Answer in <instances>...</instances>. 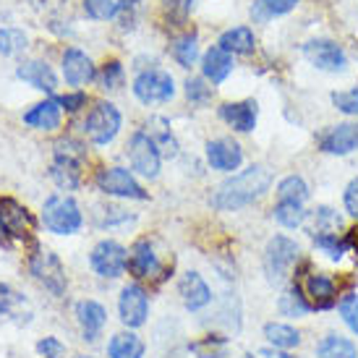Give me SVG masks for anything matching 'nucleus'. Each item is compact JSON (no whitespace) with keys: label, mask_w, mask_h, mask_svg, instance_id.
I'll return each mask as SVG.
<instances>
[{"label":"nucleus","mask_w":358,"mask_h":358,"mask_svg":"<svg viewBox=\"0 0 358 358\" xmlns=\"http://www.w3.org/2000/svg\"><path fill=\"white\" fill-rule=\"evenodd\" d=\"M230 71H233L230 52L220 50V48H209L204 52V58H201V73H204V79H209L212 84H222L230 76Z\"/></svg>","instance_id":"23"},{"label":"nucleus","mask_w":358,"mask_h":358,"mask_svg":"<svg viewBox=\"0 0 358 358\" xmlns=\"http://www.w3.org/2000/svg\"><path fill=\"white\" fill-rule=\"evenodd\" d=\"M63 76L71 87H81L97 76V71L92 66V60L87 58V52L76 50V48H69L63 52Z\"/></svg>","instance_id":"19"},{"label":"nucleus","mask_w":358,"mask_h":358,"mask_svg":"<svg viewBox=\"0 0 358 358\" xmlns=\"http://www.w3.org/2000/svg\"><path fill=\"white\" fill-rule=\"evenodd\" d=\"M299 6V0H257L254 8H251V16L257 21H267L275 19V16H282Z\"/></svg>","instance_id":"34"},{"label":"nucleus","mask_w":358,"mask_h":358,"mask_svg":"<svg viewBox=\"0 0 358 358\" xmlns=\"http://www.w3.org/2000/svg\"><path fill=\"white\" fill-rule=\"evenodd\" d=\"M272 186V173L264 165H251L241 170L238 176L222 180L217 189L212 191L209 204L220 212H236V209L249 207L251 201L262 199Z\"/></svg>","instance_id":"1"},{"label":"nucleus","mask_w":358,"mask_h":358,"mask_svg":"<svg viewBox=\"0 0 358 358\" xmlns=\"http://www.w3.org/2000/svg\"><path fill=\"white\" fill-rule=\"evenodd\" d=\"M317 358H358L356 343L343 335H327L319 340Z\"/></svg>","instance_id":"29"},{"label":"nucleus","mask_w":358,"mask_h":358,"mask_svg":"<svg viewBox=\"0 0 358 358\" xmlns=\"http://www.w3.org/2000/svg\"><path fill=\"white\" fill-rule=\"evenodd\" d=\"M345 238H348V249H353L358 254V228L356 230H350L348 236H345Z\"/></svg>","instance_id":"51"},{"label":"nucleus","mask_w":358,"mask_h":358,"mask_svg":"<svg viewBox=\"0 0 358 358\" xmlns=\"http://www.w3.org/2000/svg\"><path fill=\"white\" fill-rule=\"evenodd\" d=\"M92 269L105 280L120 278L129 267V251L120 246L118 241H100L90 254Z\"/></svg>","instance_id":"8"},{"label":"nucleus","mask_w":358,"mask_h":358,"mask_svg":"<svg viewBox=\"0 0 358 358\" xmlns=\"http://www.w3.org/2000/svg\"><path fill=\"white\" fill-rule=\"evenodd\" d=\"M207 159L215 170L233 173L243 162V150L233 139H215L207 144Z\"/></svg>","instance_id":"16"},{"label":"nucleus","mask_w":358,"mask_h":358,"mask_svg":"<svg viewBox=\"0 0 358 358\" xmlns=\"http://www.w3.org/2000/svg\"><path fill=\"white\" fill-rule=\"evenodd\" d=\"M178 293L183 299V306L189 311H199L212 301V290H209L207 280L201 278L199 272H186L178 280Z\"/></svg>","instance_id":"17"},{"label":"nucleus","mask_w":358,"mask_h":358,"mask_svg":"<svg viewBox=\"0 0 358 358\" xmlns=\"http://www.w3.org/2000/svg\"><path fill=\"white\" fill-rule=\"evenodd\" d=\"M303 55L308 58L311 66H317L319 71H329V73H338L345 69V50L340 48L338 42L332 40H311L303 45Z\"/></svg>","instance_id":"14"},{"label":"nucleus","mask_w":358,"mask_h":358,"mask_svg":"<svg viewBox=\"0 0 358 358\" xmlns=\"http://www.w3.org/2000/svg\"><path fill=\"white\" fill-rule=\"evenodd\" d=\"M259 356H262V358H296V356H290V353H285V350H278V348H264Z\"/></svg>","instance_id":"50"},{"label":"nucleus","mask_w":358,"mask_h":358,"mask_svg":"<svg viewBox=\"0 0 358 358\" xmlns=\"http://www.w3.org/2000/svg\"><path fill=\"white\" fill-rule=\"evenodd\" d=\"M272 215H275V220L282 228H299L306 220V209L299 201H278L275 209H272Z\"/></svg>","instance_id":"31"},{"label":"nucleus","mask_w":358,"mask_h":358,"mask_svg":"<svg viewBox=\"0 0 358 358\" xmlns=\"http://www.w3.org/2000/svg\"><path fill=\"white\" fill-rule=\"evenodd\" d=\"M280 311L285 314V317H303V314H308L311 311V306H308V301L303 299V293H301L299 282L296 285H290L282 296H280Z\"/></svg>","instance_id":"32"},{"label":"nucleus","mask_w":358,"mask_h":358,"mask_svg":"<svg viewBox=\"0 0 358 358\" xmlns=\"http://www.w3.org/2000/svg\"><path fill=\"white\" fill-rule=\"evenodd\" d=\"M60 105L58 100H45L40 105H34L31 110L24 113V123L31 126V129H40V131H52L60 126Z\"/></svg>","instance_id":"24"},{"label":"nucleus","mask_w":358,"mask_h":358,"mask_svg":"<svg viewBox=\"0 0 358 358\" xmlns=\"http://www.w3.org/2000/svg\"><path fill=\"white\" fill-rule=\"evenodd\" d=\"M37 350H40V356H45V358H63L66 345H63L58 338H45L37 343Z\"/></svg>","instance_id":"46"},{"label":"nucleus","mask_w":358,"mask_h":358,"mask_svg":"<svg viewBox=\"0 0 358 358\" xmlns=\"http://www.w3.org/2000/svg\"><path fill=\"white\" fill-rule=\"evenodd\" d=\"M343 228V220L338 217V212L329 207H317L314 212V228H311V236L314 233H338Z\"/></svg>","instance_id":"38"},{"label":"nucleus","mask_w":358,"mask_h":358,"mask_svg":"<svg viewBox=\"0 0 358 358\" xmlns=\"http://www.w3.org/2000/svg\"><path fill=\"white\" fill-rule=\"evenodd\" d=\"M129 269L134 272V278H155L159 272V259L152 249V243L147 238H141L134 243V249L129 254Z\"/></svg>","instance_id":"20"},{"label":"nucleus","mask_w":358,"mask_h":358,"mask_svg":"<svg viewBox=\"0 0 358 358\" xmlns=\"http://www.w3.org/2000/svg\"><path fill=\"white\" fill-rule=\"evenodd\" d=\"M165 3V10L170 13V21H173V27H178L186 21L189 16L191 6H194V0H162Z\"/></svg>","instance_id":"44"},{"label":"nucleus","mask_w":358,"mask_h":358,"mask_svg":"<svg viewBox=\"0 0 358 358\" xmlns=\"http://www.w3.org/2000/svg\"><path fill=\"white\" fill-rule=\"evenodd\" d=\"M217 48L225 52H233V55H249L257 48V37L249 27H236V29H228L220 34Z\"/></svg>","instance_id":"26"},{"label":"nucleus","mask_w":358,"mask_h":358,"mask_svg":"<svg viewBox=\"0 0 358 358\" xmlns=\"http://www.w3.org/2000/svg\"><path fill=\"white\" fill-rule=\"evenodd\" d=\"M76 358H94V356H76Z\"/></svg>","instance_id":"52"},{"label":"nucleus","mask_w":358,"mask_h":358,"mask_svg":"<svg viewBox=\"0 0 358 358\" xmlns=\"http://www.w3.org/2000/svg\"><path fill=\"white\" fill-rule=\"evenodd\" d=\"M97 189L108 196H120V199H147V191L139 186V180L131 176L126 168H102L97 173Z\"/></svg>","instance_id":"9"},{"label":"nucleus","mask_w":358,"mask_h":358,"mask_svg":"<svg viewBox=\"0 0 358 358\" xmlns=\"http://www.w3.org/2000/svg\"><path fill=\"white\" fill-rule=\"evenodd\" d=\"M34 230V217L29 215V209L21 207L16 199H0V236L6 238H29Z\"/></svg>","instance_id":"10"},{"label":"nucleus","mask_w":358,"mask_h":358,"mask_svg":"<svg viewBox=\"0 0 358 358\" xmlns=\"http://www.w3.org/2000/svg\"><path fill=\"white\" fill-rule=\"evenodd\" d=\"M144 0H120L118 3V13L115 16H123V27H131L134 21V10L139 8Z\"/></svg>","instance_id":"49"},{"label":"nucleus","mask_w":358,"mask_h":358,"mask_svg":"<svg viewBox=\"0 0 358 358\" xmlns=\"http://www.w3.org/2000/svg\"><path fill=\"white\" fill-rule=\"evenodd\" d=\"M319 147L327 155H350L358 150V123H338L322 134Z\"/></svg>","instance_id":"15"},{"label":"nucleus","mask_w":358,"mask_h":358,"mask_svg":"<svg viewBox=\"0 0 358 358\" xmlns=\"http://www.w3.org/2000/svg\"><path fill=\"white\" fill-rule=\"evenodd\" d=\"M173 58L178 60L183 69H191L196 58H199V37L191 31V34H183L173 42Z\"/></svg>","instance_id":"30"},{"label":"nucleus","mask_w":358,"mask_h":358,"mask_svg":"<svg viewBox=\"0 0 358 358\" xmlns=\"http://www.w3.org/2000/svg\"><path fill=\"white\" fill-rule=\"evenodd\" d=\"M118 311H120V322L126 327H141L147 317H150V299H147V290L131 282L120 290L118 299Z\"/></svg>","instance_id":"13"},{"label":"nucleus","mask_w":358,"mask_h":358,"mask_svg":"<svg viewBox=\"0 0 358 358\" xmlns=\"http://www.w3.org/2000/svg\"><path fill=\"white\" fill-rule=\"evenodd\" d=\"M58 105L63 110H69V113H76V110H81L84 105H87V94H84V92H76V94H63V97H58Z\"/></svg>","instance_id":"48"},{"label":"nucleus","mask_w":358,"mask_h":358,"mask_svg":"<svg viewBox=\"0 0 358 358\" xmlns=\"http://www.w3.org/2000/svg\"><path fill=\"white\" fill-rule=\"evenodd\" d=\"M314 238V246L319 251H324L329 259H335L338 262L343 254H348V238L345 236H340V233H314L311 236Z\"/></svg>","instance_id":"33"},{"label":"nucleus","mask_w":358,"mask_h":358,"mask_svg":"<svg viewBox=\"0 0 358 358\" xmlns=\"http://www.w3.org/2000/svg\"><path fill=\"white\" fill-rule=\"evenodd\" d=\"M257 102L254 100H243V102H225L220 108V118L228 123L233 131H241V134H249V131L257 129Z\"/></svg>","instance_id":"18"},{"label":"nucleus","mask_w":358,"mask_h":358,"mask_svg":"<svg viewBox=\"0 0 358 358\" xmlns=\"http://www.w3.org/2000/svg\"><path fill=\"white\" fill-rule=\"evenodd\" d=\"M186 97L196 105H207L212 97V87H207L204 79H189L186 81Z\"/></svg>","instance_id":"43"},{"label":"nucleus","mask_w":358,"mask_h":358,"mask_svg":"<svg viewBox=\"0 0 358 358\" xmlns=\"http://www.w3.org/2000/svg\"><path fill=\"white\" fill-rule=\"evenodd\" d=\"M332 102L340 113L345 115H358V90H348V92H335L332 94Z\"/></svg>","instance_id":"42"},{"label":"nucleus","mask_w":358,"mask_h":358,"mask_svg":"<svg viewBox=\"0 0 358 358\" xmlns=\"http://www.w3.org/2000/svg\"><path fill=\"white\" fill-rule=\"evenodd\" d=\"M120 110L113 102H97L90 110V115L84 120V134L90 136L92 144H110V141L118 136L120 131Z\"/></svg>","instance_id":"5"},{"label":"nucleus","mask_w":358,"mask_h":358,"mask_svg":"<svg viewBox=\"0 0 358 358\" xmlns=\"http://www.w3.org/2000/svg\"><path fill=\"white\" fill-rule=\"evenodd\" d=\"M16 73H19V79H24L27 84H31L34 90L48 92V94H52V92L58 90V79H55V73H52V69L45 63V60H29V63H21Z\"/></svg>","instance_id":"21"},{"label":"nucleus","mask_w":358,"mask_h":358,"mask_svg":"<svg viewBox=\"0 0 358 358\" xmlns=\"http://www.w3.org/2000/svg\"><path fill=\"white\" fill-rule=\"evenodd\" d=\"M308 199V186L301 176H288L278 183V201H303Z\"/></svg>","instance_id":"36"},{"label":"nucleus","mask_w":358,"mask_h":358,"mask_svg":"<svg viewBox=\"0 0 358 358\" xmlns=\"http://www.w3.org/2000/svg\"><path fill=\"white\" fill-rule=\"evenodd\" d=\"M343 201H345V212L353 220H358V178H353L348 183V189L343 194Z\"/></svg>","instance_id":"47"},{"label":"nucleus","mask_w":358,"mask_h":358,"mask_svg":"<svg viewBox=\"0 0 358 358\" xmlns=\"http://www.w3.org/2000/svg\"><path fill=\"white\" fill-rule=\"evenodd\" d=\"M340 317L350 327V332L358 335V293H348L345 299L340 301Z\"/></svg>","instance_id":"41"},{"label":"nucleus","mask_w":358,"mask_h":358,"mask_svg":"<svg viewBox=\"0 0 358 358\" xmlns=\"http://www.w3.org/2000/svg\"><path fill=\"white\" fill-rule=\"evenodd\" d=\"M243 358H254V356H251V353H246V356H243Z\"/></svg>","instance_id":"53"},{"label":"nucleus","mask_w":358,"mask_h":358,"mask_svg":"<svg viewBox=\"0 0 358 358\" xmlns=\"http://www.w3.org/2000/svg\"><path fill=\"white\" fill-rule=\"evenodd\" d=\"M27 50V34L21 29H0V55H19Z\"/></svg>","instance_id":"37"},{"label":"nucleus","mask_w":358,"mask_h":358,"mask_svg":"<svg viewBox=\"0 0 358 358\" xmlns=\"http://www.w3.org/2000/svg\"><path fill=\"white\" fill-rule=\"evenodd\" d=\"M134 94L144 105H159V102L173 100L176 84H173V76H170L168 71L150 69V71H141L139 76L134 79Z\"/></svg>","instance_id":"7"},{"label":"nucleus","mask_w":358,"mask_h":358,"mask_svg":"<svg viewBox=\"0 0 358 358\" xmlns=\"http://www.w3.org/2000/svg\"><path fill=\"white\" fill-rule=\"evenodd\" d=\"M31 275L40 280L52 296H63L66 293V269L60 264V259L50 251H37L29 262Z\"/></svg>","instance_id":"12"},{"label":"nucleus","mask_w":358,"mask_h":358,"mask_svg":"<svg viewBox=\"0 0 358 358\" xmlns=\"http://www.w3.org/2000/svg\"><path fill=\"white\" fill-rule=\"evenodd\" d=\"M152 131H147L152 139H155V144H157V150L162 152V155H168V157H176V152H178V144H176V139H173V134H170V126L168 120L162 118H152L150 120Z\"/></svg>","instance_id":"35"},{"label":"nucleus","mask_w":358,"mask_h":358,"mask_svg":"<svg viewBox=\"0 0 358 358\" xmlns=\"http://www.w3.org/2000/svg\"><path fill=\"white\" fill-rule=\"evenodd\" d=\"M84 10L90 19L105 21L118 13V3L115 0H84Z\"/></svg>","instance_id":"39"},{"label":"nucleus","mask_w":358,"mask_h":358,"mask_svg":"<svg viewBox=\"0 0 358 358\" xmlns=\"http://www.w3.org/2000/svg\"><path fill=\"white\" fill-rule=\"evenodd\" d=\"M144 340L134 332H118L115 338L108 343V356L110 358H144Z\"/></svg>","instance_id":"27"},{"label":"nucleus","mask_w":358,"mask_h":358,"mask_svg":"<svg viewBox=\"0 0 358 358\" xmlns=\"http://www.w3.org/2000/svg\"><path fill=\"white\" fill-rule=\"evenodd\" d=\"M87 157L84 144L76 139H60L55 144V162H52V180L60 189H76L81 180V162Z\"/></svg>","instance_id":"2"},{"label":"nucleus","mask_w":358,"mask_h":358,"mask_svg":"<svg viewBox=\"0 0 358 358\" xmlns=\"http://www.w3.org/2000/svg\"><path fill=\"white\" fill-rule=\"evenodd\" d=\"M31 317V308L27 299L19 290H13L10 285L0 282V319H16V322H27Z\"/></svg>","instance_id":"25"},{"label":"nucleus","mask_w":358,"mask_h":358,"mask_svg":"<svg viewBox=\"0 0 358 358\" xmlns=\"http://www.w3.org/2000/svg\"><path fill=\"white\" fill-rule=\"evenodd\" d=\"M42 222H45V228L55 233V236H71V233H76L81 228V209L79 204L71 199V196H50V199L45 201V207H42Z\"/></svg>","instance_id":"3"},{"label":"nucleus","mask_w":358,"mask_h":358,"mask_svg":"<svg viewBox=\"0 0 358 358\" xmlns=\"http://www.w3.org/2000/svg\"><path fill=\"white\" fill-rule=\"evenodd\" d=\"M126 155H129L131 168L136 170V173H141L144 178H157L162 152L157 150V144H155V139H152L147 131H136L131 136Z\"/></svg>","instance_id":"6"},{"label":"nucleus","mask_w":358,"mask_h":358,"mask_svg":"<svg viewBox=\"0 0 358 358\" xmlns=\"http://www.w3.org/2000/svg\"><path fill=\"white\" fill-rule=\"evenodd\" d=\"M76 319H79L81 329H84V338L97 340L100 329L105 327V322H108V311H105V306L97 303V301H79V303H76Z\"/></svg>","instance_id":"22"},{"label":"nucleus","mask_w":358,"mask_h":358,"mask_svg":"<svg viewBox=\"0 0 358 358\" xmlns=\"http://www.w3.org/2000/svg\"><path fill=\"white\" fill-rule=\"evenodd\" d=\"M225 348H228V343H225L222 338H212V335L191 345V350H194L199 358H217L225 353Z\"/></svg>","instance_id":"40"},{"label":"nucleus","mask_w":358,"mask_h":358,"mask_svg":"<svg viewBox=\"0 0 358 358\" xmlns=\"http://www.w3.org/2000/svg\"><path fill=\"white\" fill-rule=\"evenodd\" d=\"M264 338H267V343L272 348L278 350H290L301 345L299 329L290 327V324H282V322H269V324H264Z\"/></svg>","instance_id":"28"},{"label":"nucleus","mask_w":358,"mask_h":358,"mask_svg":"<svg viewBox=\"0 0 358 358\" xmlns=\"http://www.w3.org/2000/svg\"><path fill=\"white\" fill-rule=\"evenodd\" d=\"M299 288H301V293H303V299L308 301L311 311H314V308H317V311H327V308H332L338 303V285H335V280L329 278V275L308 272Z\"/></svg>","instance_id":"11"},{"label":"nucleus","mask_w":358,"mask_h":358,"mask_svg":"<svg viewBox=\"0 0 358 358\" xmlns=\"http://www.w3.org/2000/svg\"><path fill=\"white\" fill-rule=\"evenodd\" d=\"M301 249L299 243L288 236H275L269 238L267 249H264V269L272 282H280L290 275V269L299 264Z\"/></svg>","instance_id":"4"},{"label":"nucleus","mask_w":358,"mask_h":358,"mask_svg":"<svg viewBox=\"0 0 358 358\" xmlns=\"http://www.w3.org/2000/svg\"><path fill=\"white\" fill-rule=\"evenodd\" d=\"M120 79H123V66H120L118 60H110L100 73L102 90H115V87L120 84Z\"/></svg>","instance_id":"45"}]
</instances>
